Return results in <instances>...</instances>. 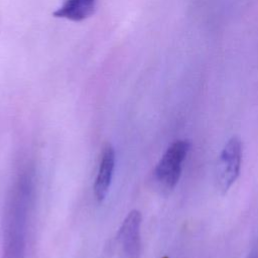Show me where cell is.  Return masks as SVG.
<instances>
[{"label": "cell", "instance_id": "obj_1", "mask_svg": "<svg viewBox=\"0 0 258 258\" xmlns=\"http://www.w3.org/2000/svg\"><path fill=\"white\" fill-rule=\"evenodd\" d=\"M31 178L21 174L10 189L3 220V258H24Z\"/></svg>", "mask_w": 258, "mask_h": 258}, {"label": "cell", "instance_id": "obj_3", "mask_svg": "<svg viewBox=\"0 0 258 258\" xmlns=\"http://www.w3.org/2000/svg\"><path fill=\"white\" fill-rule=\"evenodd\" d=\"M242 161V143L239 137L228 140L220 153L216 165V184L222 194H226L239 176Z\"/></svg>", "mask_w": 258, "mask_h": 258}, {"label": "cell", "instance_id": "obj_6", "mask_svg": "<svg viewBox=\"0 0 258 258\" xmlns=\"http://www.w3.org/2000/svg\"><path fill=\"white\" fill-rule=\"evenodd\" d=\"M96 2L97 0H64L53 15L75 22L83 21L94 13Z\"/></svg>", "mask_w": 258, "mask_h": 258}, {"label": "cell", "instance_id": "obj_2", "mask_svg": "<svg viewBox=\"0 0 258 258\" xmlns=\"http://www.w3.org/2000/svg\"><path fill=\"white\" fill-rule=\"evenodd\" d=\"M189 148L190 144L187 140H175L161 156L153 170V178L162 189L171 190L178 182L182 163Z\"/></svg>", "mask_w": 258, "mask_h": 258}, {"label": "cell", "instance_id": "obj_5", "mask_svg": "<svg viewBox=\"0 0 258 258\" xmlns=\"http://www.w3.org/2000/svg\"><path fill=\"white\" fill-rule=\"evenodd\" d=\"M115 167V151L110 143H107L102 151L99 169L97 172L94 192L98 202H102L109 190Z\"/></svg>", "mask_w": 258, "mask_h": 258}, {"label": "cell", "instance_id": "obj_4", "mask_svg": "<svg viewBox=\"0 0 258 258\" xmlns=\"http://www.w3.org/2000/svg\"><path fill=\"white\" fill-rule=\"evenodd\" d=\"M142 216L137 210H132L124 219L117 240L125 258H138L141 251L140 226Z\"/></svg>", "mask_w": 258, "mask_h": 258}, {"label": "cell", "instance_id": "obj_7", "mask_svg": "<svg viewBox=\"0 0 258 258\" xmlns=\"http://www.w3.org/2000/svg\"><path fill=\"white\" fill-rule=\"evenodd\" d=\"M248 258H258V256H257L256 253H252Z\"/></svg>", "mask_w": 258, "mask_h": 258}]
</instances>
